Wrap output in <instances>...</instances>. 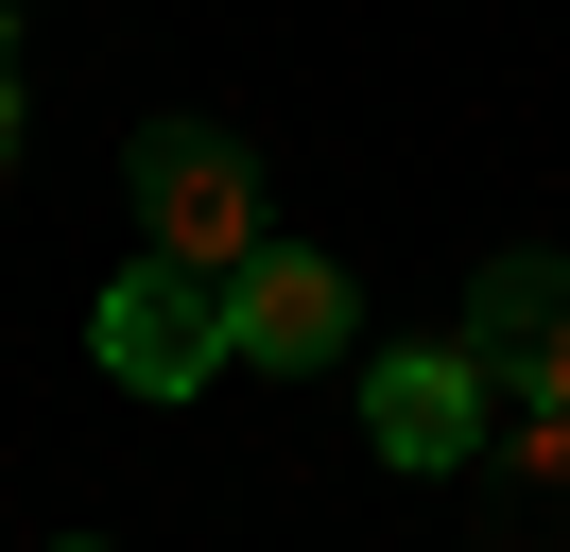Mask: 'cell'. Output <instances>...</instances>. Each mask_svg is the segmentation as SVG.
Here are the masks:
<instances>
[{
    "label": "cell",
    "mask_w": 570,
    "mask_h": 552,
    "mask_svg": "<svg viewBox=\"0 0 570 552\" xmlns=\"http://www.w3.org/2000/svg\"><path fill=\"white\" fill-rule=\"evenodd\" d=\"M346 328H363V294L312 259V241H259V259L225 276V363H259V379H312Z\"/></svg>",
    "instance_id": "obj_3"
},
{
    "label": "cell",
    "mask_w": 570,
    "mask_h": 552,
    "mask_svg": "<svg viewBox=\"0 0 570 552\" xmlns=\"http://www.w3.org/2000/svg\"><path fill=\"white\" fill-rule=\"evenodd\" d=\"M466 363L519 379L535 414H570V259H501L484 294H466Z\"/></svg>",
    "instance_id": "obj_4"
},
{
    "label": "cell",
    "mask_w": 570,
    "mask_h": 552,
    "mask_svg": "<svg viewBox=\"0 0 570 552\" xmlns=\"http://www.w3.org/2000/svg\"><path fill=\"white\" fill-rule=\"evenodd\" d=\"M519 466H535V483H570V414H535V432H519Z\"/></svg>",
    "instance_id": "obj_6"
},
{
    "label": "cell",
    "mask_w": 570,
    "mask_h": 552,
    "mask_svg": "<svg viewBox=\"0 0 570 552\" xmlns=\"http://www.w3.org/2000/svg\"><path fill=\"white\" fill-rule=\"evenodd\" d=\"M87 345H105V379H121V397H190V379L225 363V276H190V259H139L105 310H87Z\"/></svg>",
    "instance_id": "obj_2"
},
{
    "label": "cell",
    "mask_w": 570,
    "mask_h": 552,
    "mask_svg": "<svg viewBox=\"0 0 570 552\" xmlns=\"http://www.w3.org/2000/svg\"><path fill=\"white\" fill-rule=\"evenodd\" d=\"M121 172H139L156 259H190V276H243V259H259V156H243L225 121H156Z\"/></svg>",
    "instance_id": "obj_1"
},
{
    "label": "cell",
    "mask_w": 570,
    "mask_h": 552,
    "mask_svg": "<svg viewBox=\"0 0 570 552\" xmlns=\"http://www.w3.org/2000/svg\"><path fill=\"white\" fill-rule=\"evenodd\" d=\"M0 156H18V52H0Z\"/></svg>",
    "instance_id": "obj_7"
},
{
    "label": "cell",
    "mask_w": 570,
    "mask_h": 552,
    "mask_svg": "<svg viewBox=\"0 0 570 552\" xmlns=\"http://www.w3.org/2000/svg\"><path fill=\"white\" fill-rule=\"evenodd\" d=\"M0 52H18V18H0Z\"/></svg>",
    "instance_id": "obj_8"
},
{
    "label": "cell",
    "mask_w": 570,
    "mask_h": 552,
    "mask_svg": "<svg viewBox=\"0 0 570 552\" xmlns=\"http://www.w3.org/2000/svg\"><path fill=\"white\" fill-rule=\"evenodd\" d=\"M363 432H381L397 466H450V448L484 432V363H466V345H397V363L363 379Z\"/></svg>",
    "instance_id": "obj_5"
}]
</instances>
